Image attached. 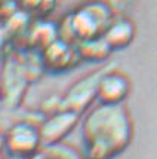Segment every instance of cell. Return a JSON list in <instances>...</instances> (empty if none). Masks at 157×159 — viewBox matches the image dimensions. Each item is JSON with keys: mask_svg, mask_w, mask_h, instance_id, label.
I'll return each instance as SVG.
<instances>
[{"mask_svg": "<svg viewBox=\"0 0 157 159\" xmlns=\"http://www.w3.org/2000/svg\"><path fill=\"white\" fill-rule=\"evenodd\" d=\"M85 159H114L130 146L133 120L124 104L96 103L80 122Z\"/></svg>", "mask_w": 157, "mask_h": 159, "instance_id": "obj_1", "label": "cell"}, {"mask_svg": "<svg viewBox=\"0 0 157 159\" xmlns=\"http://www.w3.org/2000/svg\"><path fill=\"white\" fill-rule=\"evenodd\" d=\"M114 16V11L102 0H85L58 22L59 37L79 43L85 39L102 36Z\"/></svg>", "mask_w": 157, "mask_h": 159, "instance_id": "obj_2", "label": "cell"}, {"mask_svg": "<svg viewBox=\"0 0 157 159\" xmlns=\"http://www.w3.org/2000/svg\"><path fill=\"white\" fill-rule=\"evenodd\" d=\"M114 62H105L101 64L98 69L86 73L85 76L79 77L76 82L70 85V88L61 95L62 109H70L80 115H85L86 111L94 106L98 95V83L104 73L113 66Z\"/></svg>", "mask_w": 157, "mask_h": 159, "instance_id": "obj_3", "label": "cell"}, {"mask_svg": "<svg viewBox=\"0 0 157 159\" xmlns=\"http://www.w3.org/2000/svg\"><path fill=\"white\" fill-rule=\"evenodd\" d=\"M3 144L11 156L33 159L43 147L40 125L30 120H18L12 124L3 135Z\"/></svg>", "mask_w": 157, "mask_h": 159, "instance_id": "obj_4", "label": "cell"}, {"mask_svg": "<svg viewBox=\"0 0 157 159\" xmlns=\"http://www.w3.org/2000/svg\"><path fill=\"white\" fill-rule=\"evenodd\" d=\"M40 64L45 71L52 75H62L76 69L82 61L77 43H71L58 37L39 52Z\"/></svg>", "mask_w": 157, "mask_h": 159, "instance_id": "obj_5", "label": "cell"}, {"mask_svg": "<svg viewBox=\"0 0 157 159\" xmlns=\"http://www.w3.org/2000/svg\"><path fill=\"white\" fill-rule=\"evenodd\" d=\"M80 122L82 115L70 109H59L46 115L40 124L43 147H52L62 143Z\"/></svg>", "mask_w": 157, "mask_h": 159, "instance_id": "obj_6", "label": "cell"}, {"mask_svg": "<svg viewBox=\"0 0 157 159\" xmlns=\"http://www.w3.org/2000/svg\"><path fill=\"white\" fill-rule=\"evenodd\" d=\"M132 91V82L126 73H123L113 64L104 73L98 83V103L124 104Z\"/></svg>", "mask_w": 157, "mask_h": 159, "instance_id": "obj_7", "label": "cell"}, {"mask_svg": "<svg viewBox=\"0 0 157 159\" xmlns=\"http://www.w3.org/2000/svg\"><path fill=\"white\" fill-rule=\"evenodd\" d=\"M104 37L113 51L126 49L137 37V22L129 15H116L105 30Z\"/></svg>", "mask_w": 157, "mask_h": 159, "instance_id": "obj_8", "label": "cell"}, {"mask_svg": "<svg viewBox=\"0 0 157 159\" xmlns=\"http://www.w3.org/2000/svg\"><path fill=\"white\" fill-rule=\"evenodd\" d=\"M27 42L30 49L39 51L45 49L49 43H52L59 37L58 22H52L48 18H37L27 30Z\"/></svg>", "mask_w": 157, "mask_h": 159, "instance_id": "obj_9", "label": "cell"}, {"mask_svg": "<svg viewBox=\"0 0 157 159\" xmlns=\"http://www.w3.org/2000/svg\"><path fill=\"white\" fill-rule=\"evenodd\" d=\"M77 49L82 61L92 62V64H105L110 61L111 54L114 52L113 48L110 46L107 39L102 36H96L90 39H85L77 43Z\"/></svg>", "mask_w": 157, "mask_h": 159, "instance_id": "obj_10", "label": "cell"}, {"mask_svg": "<svg viewBox=\"0 0 157 159\" xmlns=\"http://www.w3.org/2000/svg\"><path fill=\"white\" fill-rule=\"evenodd\" d=\"M21 9L25 14L37 18H48L49 15L54 12L59 0H20Z\"/></svg>", "mask_w": 157, "mask_h": 159, "instance_id": "obj_11", "label": "cell"}, {"mask_svg": "<svg viewBox=\"0 0 157 159\" xmlns=\"http://www.w3.org/2000/svg\"><path fill=\"white\" fill-rule=\"evenodd\" d=\"M102 2L107 3L116 15H128V12L137 5L138 0H102Z\"/></svg>", "mask_w": 157, "mask_h": 159, "instance_id": "obj_12", "label": "cell"}, {"mask_svg": "<svg viewBox=\"0 0 157 159\" xmlns=\"http://www.w3.org/2000/svg\"><path fill=\"white\" fill-rule=\"evenodd\" d=\"M9 31H7V27L5 22H2L0 21V54L5 51V48H6L7 42H9Z\"/></svg>", "mask_w": 157, "mask_h": 159, "instance_id": "obj_13", "label": "cell"}, {"mask_svg": "<svg viewBox=\"0 0 157 159\" xmlns=\"http://www.w3.org/2000/svg\"><path fill=\"white\" fill-rule=\"evenodd\" d=\"M40 159H65V158H64V156H61V155H58L56 152H54V150H52V152H49L48 155L41 156Z\"/></svg>", "mask_w": 157, "mask_h": 159, "instance_id": "obj_14", "label": "cell"}, {"mask_svg": "<svg viewBox=\"0 0 157 159\" xmlns=\"http://www.w3.org/2000/svg\"><path fill=\"white\" fill-rule=\"evenodd\" d=\"M3 149H5V144H3V137H2V139H0V159H3L2 158V150H3Z\"/></svg>", "mask_w": 157, "mask_h": 159, "instance_id": "obj_15", "label": "cell"}, {"mask_svg": "<svg viewBox=\"0 0 157 159\" xmlns=\"http://www.w3.org/2000/svg\"><path fill=\"white\" fill-rule=\"evenodd\" d=\"M0 5H2V0H0Z\"/></svg>", "mask_w": 157, "mask_h": 159, "instance_id": "obj_16", "label": "cell"}]
</instances>
